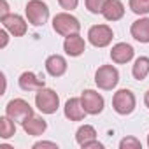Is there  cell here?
<instances>
[{
  "label": "cell",
  "mask_w": 149,
  "mask_h": 149,
  "mask_svg": "<svg viewBox=\"0 0 149 149\" xmlns=\"http://www.w3.org/2000/svg\"><path fill=\"white\" fill-rule=\"evenodd\" d=\"M102 16L107 21H119L125 16L123 2H121V0H107L105 6H104V11H102Z\"/></svg>",
  "instance_id": "cell-16"
},
{
  "label": "cell",
  "mask_w": 149,
  "mask_h": 149,
  "mask_svg": "<svg viewBox=\"0 0 149 149\" xmlns=\"http://www.w3.org/2000/svg\"><path fill=\"white\" fill-rule=\"evenodd\" d=\"M104 147V144L102 142H98V140H93V142H88L83 149H102Z\"/></svg>",
  "instance_id": "cell-26"
},
{
  "label": "cell",
  "mask_w": 149,
  "mask_h": 149,
  "mask_svg": "<svg viewBox=\"0 0 149 149\" xmlns=\"http://www.w3.org/2000/svg\"><path fill=\"white\" fill-rule=\"evenodd\" d=\"M25 13L28 23L33 26H42L49 19V7L42 0H30L25 7Z\"/></svg>",
  "instance_id": "cell-4"
},
{
  "label": "cell",
  "mask_w": 149,
  "mask_h": 149,
  "mask_svg": "<svg viewBox=\"0 0 149 149\" xmlns=\"http://www.w3.org/2000/svg\"><path fill=\"white\" fill-rule=\"evenodd\" d=\"M21 126H23V130L28 133V135H32V137H39V135H42L44 132H46V128H47V123L42 119V118H39V116H32V118H28L25 123H21Z\"/></svg>",
  "instance_id": "cell-17"
},
{
  "label": "cell",
  "mask_w": 149,
  "mask_h": 149,
  "mask_svg": "<svg viewBox=\"0 0 149 149\" xmlns=\"http://www.w3.org/2000/svg\"><path fill=\"white\" fill-rule=\"evenodd\" d=\"M119 149H142V144L135 137H125L119 142Z\"/></svg>",
  "instance_id": "cell-23"
},
{
  "label": "cell",
  "mask_w": 149,
  "mask_h": 149,
  "mask_svg": "<svg viewBox=\"0 0 149 149\" xmlns=\"http://www.w3.org/2000/svg\"><path fill=\"white\" fill-rule=\"evenodd\" d=\"M0 21H2V25H4V28L11 33V35H14V37H23L25 33H26V21L19 16V14H13V13H9V14H6V16H2L0 18Z\"/></svg>",
  "instance_id": "cell-10"
},
{
  "label": "cell",
  "mask_w": 149,
  "mask_h": 149,
  "mask_svg": "<svg viewBox=\"0 0 149 149\" xmlns=\"http://www.w3.org/2000/svg\"><path fill=\"white\" fill-rule=\"evenodd\" d=\"M81 102H83V107L88 114L91 116H97L104 111V105H105V100L104 97L95 91V90H84L81 93Z\"/></svg>",
  "instance_id": "cell-8"
},
{
  "label": "cell",
  "mask_w": 149,
  "mask_h": 149,
  "mask_svg": "<svg viewBox=\"0 0 149 149\" xmlns=\"http://www.w3.org/2000/svg\"><path fill=\"white\" fill-rule=\"evenodd\" d=\"M133 54H135L133 47H132L130 44H126V42H118V44L112 46V49H111V60H112L114 63H119V65L128 63V61L133 58Z\"/></svg>",
  "instance_id": "cell-13"
},
{
  "label": "cell",
  "mask_w": 149,
  "mask_h": 149,
  "mask_svg": "<svg viewBox=\"0 0 149 149\" xmlns=\"http://www.w3.org/2000/svg\"><path fill=\"white\" fill-rule=\"evenodd\" d=\"M105 2H107V0H84L86 9H88L90 13H93V14H98V13L102 14Z\"/></svg>",
  "instance_id": "cell-22"
},
{
  "label": "cell",
  "mask_w": 149,
  "mask_h": 149,
  "mask_svg": "<svg viewBox=\"0 0 149 149\" xmlns=\"http://www.w3.org/2000/svg\"><path fill=\"white\" fill-rule=\"evenodd\" d=\"M6 114H7L13 121H16V123H25L28 118L33 116V109H32V105H30L26 100H23V98H14V100H11V102L7 104Z\"/></svg>",
  "instance_id": "cell-6"
},
{
  "label": "cell",
  "mask_w": 149,
  "mask_h": 149,
  "mask_svg": "<svg viewBox=\"0 0 149 149\" xmlns=\"http://www.w3.org/2000/svg\"><path fill=\"white\" fill-rule=\"evenodd\" d=\"M0 37H2V42H0V47L4 49V47L7 46V42H9V37H7V30H6V28H4L2 32H0Z\"/></svg>",
  "instance_id": "cell-27"
},
{
  "label": "cell",
  "mask_w": 149,
  "mask_h": 149,
  "mask_svg": "<svg viewBox=\"0 0 149 149\" xmlns=\"http://www.w3.org/2000/svg\"><path fill=\"white\" fill-rule=\"evenodd\" d=\"M112 28L109 25H93L88 30V40L95 47H107L112 42Z\"/></svg>",
  "instance_id": "cell-7"
},
{
  "label": "cell",
  "mask_w": 149,
  "mask_h": 149,
  "mask_svg": "<svg viewBox=\"0 0 149 149\" xmlns=\"http://www.w3.org/2000/svg\"><path fill=\"white\" fill-rule=\"evenodd\" d=\"M135 95L130 91V90H119L114 93L112 97V109L119 114V116H128L135 111Z\"/></svg>",
  "instance_id": "cell-5"
},
{
  "label": "cell",
  "mask_w": 149,
  "mask_h": 149,
  "mask_svg": "<svg viewBox=\"0 0 149 149\" xmlns=\"http://www.w3.org/2000/svg\"><path fill=\"white\" fill-rule=\"evenodd\" d=\"M40 147H51V149H58V144H54V142H46V140H42V142H35V144H33V149H40Z\"/></svg>",
  "instance_id": "cell-25"
},
{
  "label": "cell",
  "mask_w": 149,
  "mask_h": 149,
  "mask_svg": "<svg viewBox=\"0 0 149 149\" xmlns=\"http://www.w3.org/2000/svg\"><path fill=\"white\" fill-rule=\"evenodd\" d=\"M132 13L142 16V14H149V0H130L128 2Z\"/></svg>",
  "instance_id": "cell-21"
},
{
  "label": "cell",
  "mask_w": 149,
  "mask_h": 149,
  "mask_svg": "<svg viewBox=\"0 0 149 149\" xmlns=\"http://www.w3.org/2000/svg\"><path fill=\"white\" fill-rule=\"evenodd\" d=\"M76 140L81 147H84L88 142H93L97 140V130L91 126V125H83L77 132H76Z\"/></svg>",
  "instance_id": "cell-19"
},
{
  "label": "cell",
  "mask_w": 149,
  "mask_h": 149,
  "mask_svg": "<svg viewBox=\"0 0 149 149\" xmlns=\"http://www.w3.org/2000/svg\"><path fill=\"white\" fill-rule=\"evenodd\" d=\"M46 70L53 77H61L67 72V60L61 54H51L46 60Z\"/></svg>",
  "instance_id": "cell-15"
},
{
  "label": "cell",
  "mask_w": 149,
  "mask_h": 149,
  "mask_svg": "<svg viewBox=\"0 0 149 149\" xmlns=\"http://www.w3.org/2000/svg\"><path fill=\"white\" fill-rule=\"evenodd\" d=\"M18 84L23 91H39L42 88H46V77L44 74H35V72H23Z\"/></svg>",
  "instance_id": "cell-9"
},
{
  "label": "cell",
  "mask_w": 149,
  "mask_h": 149,
  "mask_svg": "<svg viewBox=\"0 0 149 149\" xmlns=\"http://www.w3.org/2000/svg\"><path fill=\"white\" fill-rule=\"evenodd\" d=\"M118 83H119V72L112 65H102L95 72V84L104 91L114 90L118 86Z\"/></svg>",
  "instance_id": "cell-3"
},
{
  "label": "cell",
  "mask_w": 149,
  "mask_h": 149,
  "mask_svg": "<svg viewBox=\"0 0 149 149\" xmlns=\"http://www.w3.org/2000/svg\"><path fill=\"white\" fill-rule=\"evenodd\" d=\"M63 49H65V53H67L68 56L77 58V56H81V54L86 51V42H84V39H83L79 33H74V35L65 37Z\"/></svg>",
  "instance_id": "cell-12"
},
{
  "label": "cell",
  "mask_w": 149,
  "mask_h": 149,
  "mask_svg": "<svg viewBox=\"0 0 149 149\" xmlns=\"http://www.w3.org/2000/svg\"><path fill=\"white\" fill-rule=\"evenodd\" d=\"M130 33L137 42L149 44V18H140L133 21L130 26Z\"/></svg>",
  "instance_id": "cell-14"
},
{
  "label": "cell",
  "mask_w": 149,
  "mask_h": 149,
  "mask_svg": "<svg viewBox=\"0 0 149 149\" xmlns=\"http://www.w3.org/2000/svg\"><path fill=\"white\" fill-rule=\"evenodd\" d=\"M147 146H149V135H147Z\"/></svg>",
  "instance_id": "cell-30"
},
{
  "label": "cell",
  "mask_w": 149,
  "mask_h": 149,
  "mask_svg": "<svg viewBox=\"0 0 149 149\" xmlns=\"http://www.w3.org/2000/svg\"><path fill=\"white\" fill-rule=\"evenodd\" d=\"M16 121H13L7 114L0 118V137H2L4 140L6 139H11L16 135Z\"/></svg>",
  "instance_id": "cell-20"
},
{
  "label": "cell",
  "mask_w": 149,
  "mask_h": 149,
  "mask_svg": "<svg viewBox=\"0 0 149 149\" xmlns=\"http://www.w3.org/2000/svg\"><path fill=\"white\" fill-rule=\"evenodd\" d=\"M58 4L65 11H74V9L79 6V0H58Z\"/></svg>",
  "instance_id": "cell-24"
},
{
  "label": "cell",
  "mask_w": 149,
  "mask_h": 149,
  "mask_svg": "<svg viewBox=\"0 0 149 149\" xmlns=\"http://www.w3.org/2000/svg\"><path fill=\"white\" fill-rule=\"evenodd\" d=\"M144 104H146V107L149 109V90L146 91V95H144Z\"/></svg>",
  "instance_id": "cell-29"
},
{
  "label": "cell",
  "mask_w": 149,
  "mask_h": 149,
  "mask_svg": "<svg viewBox=\"0 0 149 149\" xmlns=\"http://www.w3.org/2000/svg\"><path fill=\"white\" fill-rule=\"evenodd\" d=\"M0 4H2V9H0V18L9 14V4H7V0H0Z\"/></svg>",
  "instance_id": "cell-28"
},
{
  "label": "cell",
  "mask_w": 149,
  "mask_h": 149,
  "mask_svg": "<svg viewBox=\"0 0 149 149\" xmlns=\"http://www.w3.org/2000/svg\"><path fill=\"white\" fill-rule=\"evenodd\" d=\"M63 114H65V118L70 119V121H83L88 112H86L84 107H83L81 97H79V98H77V97L68 98L67 104H65V107H63Z\"/></svg>",
  "instance_id": "cell-11"
},
{
  "label": "cell",
  "mask_w": 149,
  "mask_h": 149,
  "mask_svg": "<svg viewBox=\"0 0 149 149\" xmlns=\"http://www.w3.org/2000/svg\"><path fill=\"white\" fill-rule=\"evenodd\" d=\"M35 105L42 114H54L60 107V97L51 88H42L35 91Z\"/></svg>",
  "instance_id": "cell-2"
},
{
  "label": "cell",
  "mask_w": 149,
  "mask_h": 149,
  "mask_svg": "<svg viewBox=\"0 0 149 149\" xmlns=\"http://www.w3.org/2000/svg\"><path fill=\"white\" fill-rule=\"evenodd\" d=\"M53 30L61 37H68L74 33H79L81 23L76 16H72L68 13H58L53 18Z\"/></svg>",
  "instance_id": "cell-1"
},
{
  "label": "cell",
  "mask_w": 149,
  "mask_h": 149,
  "mask_svg": "<svg viewBox=\"0 0 149 149\" xmlns=\"http://www.w3.org/2000/svg\"><path fill=\"white\" fill-rule=\"evenodd\" d=\"M149 74V58L147 56H139L132 67V76L137 81H144Z\"/></svg>",
  "instance_id": "cell-18"
}]
</instances>
